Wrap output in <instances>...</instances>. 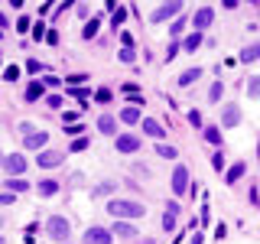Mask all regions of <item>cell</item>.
I'll return each instance as SVG.
<instances>
[{
  "label": "cell",
  "instance_id": "obj_23",
  "mask_svg": "<svg viewBox=\"0 0 260 244\" xmlns=\"http://www.w3.org/2000/svg\"><path fill=\"white\" fill-rule=\"evenodd\" d=\"M205 140L211 146H221V130H218V127H205Z\"/></svg>",
  "mask_w": 260,
  "mask_h": 244
},
{
  "label": "cell",
  "instance_id": "obj_24",
  "mask_svg": "<svg viewBox=\"0 0 260 244\" xmlns=\"http://www.w3.org/2000/svg\"><path fill=\"white\" fill-rule=\"evenodd\" d=\"M221 95H224V85H221V81H215V85L208 88V101H211V104L221 101Z\"/></svg>",
  "mask_w": 260,
  "mask_h": 244
},
{
  "label": "cell",
  "instance_id": "obj_11",
  "mask_svg": "<svg viewBox=\"0 0 260 244\" xmlns=\"http://www.w3.org/2000/svg\"><path fill=\"white\" fill-rule=\"evenodd\" d=\"M62 160H65V153H55V150H43V153H39V166H43V169L59 166Z\"/></svg>",
  "mask_w": 260,
  "mask_h": 244
},
{
  "label": "cell",
  "instance_id": "obj_44",
  "mask_svg": "<svg viewBox=\"0 0 260 244\" xmlns=\"http://www.w3.org/2000/svg\"><path fill=\"white\" fill-rule=\"evenodd\" d=\"M78 120V111H65V124H75Z\"/></svg>",
  "mask_w": 260,
  "mask_h": 244
},
{
  "label": "cell",
  "instance_id": "obj_2",
  "mask_svg": "<svg viewBox=\"0 0 260 244\" xmlns=\"http://www.w3.org/2000/svg\"><path fill=\"white\" fill-rule=\"evenodd\" d=\"M46 231H49V238L52 241H69V234H72V225H69V218H62V215H52L46 222Z\"/></svg>",
  "mask_w": 260,
  "mask_h": 244
},
{
  "label": "cell",
  "instance_id": "obj_4",
  "mask_svg": "<svg viewBox=\"0 0 260 244\" xmlns=\"http://www.w3.org/2000/svg\"><path fill=\"white\" fill-rule=\"evenodd\" d=\"M4 169H7L13 179L23 176V173H26V157H23V153H10V157L4 160Z\"/></svg>",
  "mask_w": 260,
  "mask_h": 244
},
{
  "label": "cell",
  "instance_id": "obj_26",
  "mask_svg": "<svg viewBox=\"0 0 260 244\" xmlns=\"http://www.w3.org/2000/svg\"><path fill=\"white\" fill-rule=\"evenodd\" d=\"M156 153H159V157H166V160H176L179 157V150H176V146H169V143H159Z\"/></svg>",
  "mask_w": 260,
  "mask_h": 244
},
{
  "label": "cell",
  "instance_id": "obj_51",
  "mask_svg": "<svg viewBox=\"0 0 260 244\" xmlns=\"http://www.w3.org/2000/svg\"><path fill=\"white\" fill-rule=\"evenodd\" d=\"M0 33H4V29H0Z\"/></svg>",
  "mask_w": 260,
  "mask_h": 244
},
{
  "label": "cell",
  "instance_id": "obj_47",
  "mask_svg": "<svg viewBox=\"0 0 260 244\" xmlns=\"http://www.w3.org/2000/svg\"><path fill=\"white\" fill-rule=\"evenodd\" d=\"M0 228H4V218H0Z\"/></svg>",
  "mask_w": 260,
  "mask_h": 244
},
{
  "label": "cell",
  "instance_id": "obj_40",
  "mask_svg": "<svg viewBox=\"0 0 260 244\" xmlns=\"http://www.w3.org/2000/svg\"><path fill=\"white\" fill-rule=\"evenodd\" d=\"M94 192H98V195H108V192H114V182H104V186H98Z\"/></svg>",
  "mask_w": 260,
  "mask_h": 244
},
{
  "label": "cell",
  "instance_id": "obj_43",
  "mask_svg": "<svg viewBox=\"0 0 260 244\" xmlns=\"http://www.w3.org/2000/svg\"><path fill=\"white\" fill-rule=\"evenodd\" d=\"M46 43H49V46H55V43H59V33H55V29H49V36H46Z\"/></svg>",
  "mask_w": 260,
  "mask_h": 244
},
{
  "label": "cell",
  "instance_id": "obj_39",
  "mask_svg": "<svg viewBox=\"0 0 260 244\" xmlns=\"http://www.w3.org/2000/svg\"><path fill=\"white\" fill-rule=\"evenodd\" d=\"M211 166H215V169L224 166V157H221V153H211Z\"/></svg>",
  "mask_w": 260,
  "mask_h": 244
},
{
  "label": "cell",
  "instance_id": "obj_38",
  "mask_svg": "<svg viewBox=\"0 0 260 244\" xmlns=\"http://www.w3.org/2000/svg\"><path fill=\"white\" fill-rule=\"evenodd\" d=\"M46 104H49V108H62V98H59V95H49Z\"/></svg>",
  "mask_w": 260,
  "mask_h": 244
},
{
  "label": "cell",
  "instance_id": "obj_50",
  "mask_svg": "<svg viewBox=\"0 0 260 244\" xmlns=\"http://www.w3.org/2000/svg\"><path fill=\"white\" fill-rule=\"evenodd\" d=\"M257 153H260V143H257Z\"/></svg>",
  "mask_w": 260,
  "mask_h": 244
},
{
  "label": "cell",
  "instance_id": "obj_25",
  "mask_svg": "<svg viewBox=\"0 0 260 244\" xmlns=\"http://www.w3.org/2000/svg\"><path fill=\"white\" fill-rule=\"evenodd\" d=\"M247 95L254 98V101L260 98V75H250V81H247Z\"/></svg>",
  "mask_w": 260,
  "mask_h": 244
},
{
  "label": "cell",
  "instance_id": "obj_8",
  "mask_svg": "<svg viewBox=\"0 0 260 244\" xmlns=\"http://www.w3.org/2000/svg\"><path fill=\"white\" fill-rule=\"evenodd\" d=\"M211 20H215V10H211V7H199V13H195L192 26L199 29V33H205V29L211 26Z\"/></svg>",
  "mask_w": 260,
  "mask_h": 244
},
{
  "label": "cell",
  "instance_id": "obj_31",
  "mask_svg": "<svg viewBox=\"0 0 260 244\" xmlns=\"http://www.w3.org/2000/svg\"><path fill=\"white\" fill-rule=\"evenodd\" d=\"M16 29H20V33H32V20H29V16H20V20H16Z\"/></svg>",
  "mask_w": 260,
  "mask_h": 244
},
{
  "label": "cell",
  "instance_id": "obj_10",
  "mask_svg": "<svg viewBox=\"0 0 260 244\" xmlns=\"http://www.w3.org/2000/svg\"><path fill=\"white\" fill-rule=\"evenodd\" d=\"M98 130H101L104 137H114V140H117V120L108 117V114H101V117H98Z\"/></svg>",
  "mask_w": 260,
  "mask_h": 244
},
{
  "label": "cell",
  "instance_id": "obj_48",
  "mask_svg": "<svg viewBox=\"0 0 260 244\" xmlns=\"http://www.w3.org/2000/svg\"><path fill=\"white\" fill-rule=\"evenodd\" d=\"M0 244H7V241H4V238H0Z\"/></svg>",
  "mask_w": 260,
  "mask_h": 244
},
{
  "label": "cell",
  "instance_id": "obj_20",
  "mask_svg": "<svg viewBox=\"0 0 260 244\" xmlns=\"http://www.w3.org/2000/svg\"><path fill=\"white\" fill-rule=\"evenodd\" d=\"M199 46H202V33H192V36L182 39V52H195Z\"/></svg>",
  "mask_w": 260,
  "mask_h": 244
},
{
  "label": "cell",
  "instance_id": "obj_42",
  "mask_svg": "<svg viewBox=\"0 0 260 244\" xmlns=\"http://www.w3.org/2000/svg\"><path fill=\"white\" fill-rule=\"evenodd\" d=\"M166 215H179V202H166Z\"/></svg>",
  "mask_w": 260,
  "mask_h": 244
},
{
  "label": "cell",
  "instance_id": "obj_27",
  "mask_svg": "<svg viewBox=\"0 0 260 244\" xmlns=\"http://www.w3.org/2000/svg\"><path fill=\"white\" fill-rule=\"evenodd\" d=\"M39 192H43V195H55V192H59V182H55V179H46V182H39Z\"/></svg>",
  "mask_w": 260,
  "mask_h": 244
},
{
  "label": "cell",
  "instance_id": "obj_36",
  "mask_svg": "<svg viewBox=\"0 0 260 244\" xmlns=\"http://www.w3.org/2000/svg\"><path fill=\"white\" fill-rule=\"evenodd\" d=\"M162 228H166V231H173V228H176V215H162Z\"/></svg>",
  "mask_w": 260,
  "mask_h": 244
},
{
  "label": "cell",
  "instance_id": "obj_1",
  "mask_svg": "<svg viewBox=\"0 0 260 244\" xmlns=\"http://www.w3.org/2000/svg\"><path fill=\"white\" fill-rule=\"evenodd\" d=\"M108 211L117 218V222H127V218H140L143 211H146V205L130 202V199H114V202H108Z\"/></svg>",
  "mask_w": 260,
  "mask_h": 244
},
{
  "label": "cell",
  "instance_id": "obj_46",
  "mask_svg": "<svg viewBox=\"0 0 260 244\" xmlns=\"http://www.w3.org/2000/svg\"><path fill=\"white\" fill-rule=\"evenodd\" d=\"M75 98H78L81 104H85V101H88V92H85V88H75Z\"/></svg>",
  "mask_w": 260,
  "mask_h": 244
},
{
  "label": "cell",
  "instance_id": "obj_15",
  "mask_svg": "<svg viewBox=\"0 0 260 244\" xmlns=\"http://www.w3.org/2000/svg\"><path fill=\"white\" fill-rule=\"evenodd\" d=\"M238 59H241V62H257V59H260V43H250L247 49H241Z\"/></svg>",
  "mask_w": 260,
  "mask_h": 244
},
{
  "label": "cell",
  "instance_id": "obj_32",
  "mask_svg": "<svg viewBox=\"0 0 260 244\" xmlns=\"http://www.w3.org/2000/svg\"><path fill=\"white\" fill-rule=\"evenodd\" d=\"M117 59H120V62H134V59H137V49H120Z\"/></svg>",
  "mask_w": 260,
  "mask_h": 244
},
{
  "label": "cell",
  "instance_id": "obj_22",
  "mask_svg": "<svg viewBox=\"0 0 260 244\" xmlns=\"http://www.w3.org/2000/svg\"><path fill=\"white\" fill-rule=\"evenodd\" d=\"M199 75H202V69H185L182 75H179V85H182V88H185V85H192V81L199 78Z\"/></svg>",
  "mask_w": 260,
  "mask_h": 244
},
{
  "label": "cell",
  "instance_id": "obj_3",
  "mask_svg": "<svg viewBox=\"0 0 260 244\" xmlns=\"http://www.w3.org/2000/svg\"><path fill=\"white\" fill-rule=\"evenodd\" d=\"M176 13H182V0H169V4H159L156 10H153L150 23H166V20H173Z\"/></svg>",
  "mask_w": 260,
  "mask_h": 244
},
{
  "label": "cell",
  "instance_id": "obj_34",
  "mask_svg": "<svg viewBox=\"0 0 260 244\" xmlns=\"http://www.w3.org/2000/svg\"><path fill=\"white\" fill-rule=\"evenodd\" d=\"M65 81H69L72 88H78V85H85V81H88V75H69V78H65Z\"/></svg>",
  "mask_w": 260,
  "mask_h": 244
},
{
  "label": "cell",
  "instance_id": "obj_9",
  "mask_svg": "<svg viewBox=\"0 0 260 244\" xmlns=\"http://www.w3.org/2000/svg\"><path fill=\"white\" fill-rule=\"evenodd\" d=\"M46 143H49L46 130H32V134H26V150H43Z\"/></svg>",
  "mask_w": 260,
  "mask_h": 244
},
{
  "label": "cell",
  "instance_id": "obj_14",
  "mask_svg": "<svg viewBox=\"0 0 260 244\" xmlns=\"http://www.w3.org/2000/svg\"><path fill=\"white\" fill-rule=\"evenodd\" d=\"M120 120H124V124H140V108H137V104H127L124 111H120Z\"/></svg>",
  "mask_w": 260,
  "mask_h": 244
},
{
  "label": "cell",
  "instance_id": "obj_35",
  "mask_svg": "<svg viewBox=\"0 0 260 244\" xmlns=\"http://www.w3.org/2000/svg\"><path fill=\"white\" fill-rule=\"evenodd\" d=\"M94 101H101V104H108V101H111V92H108V88H101V92H98V95H94Z\"/></svg>",
  "mask_w": 260,
  "mask_h": 244
},
{
  "label": "cell",
  "instance_id": "obj_17",
  "mask_svg": "<svg viewBox=\"0 0 260 244\" xmlns=\"http://www.w3.org/2000/svg\"><path fill=\"white\" fill-rule=\"evenodd\" d=\"M43 92H46L43 81H29V85H26V101H39V98H43Z\"/></svg>",
  "mask_w": 260,
  "mask_h": 244
},
{
  "label": "cell",
  "instance_id": "obj_21",
  "mask_svg": "<svg viewBox=\"0 0 260 244\" xmlns=\"http://www.w3.org/2000/svg\"><path fill=\"white\" fill-rule=\"evenodd\" d=\"M7 192H26L29 189V182H26V179H7Z\"/></svg>",
  "mask_w": 260,
  "mask_h": 244
},
{
  "label": "cell",
  "instance_id": "obj_5",
  "mask_svg": "<svg viewBox=\"0 0 260 244\" xmlns=\"http://www.w3.org/2000/svg\"><path fill=\"white\" fill-rule=\"evenodd\" d=\"M114 146H117V153H137V150H140V137H134V134H117Z\"/></svg>",
  "mask_w": 260,
  "mask_h": 244
},
{
  "label": "cell",
  "instance_id": "obj_12",
  "mask_svg": "<svg viewBox=\"0 0 260 244\" xmlns=\"http://www.w3.org/2000/svg\"><path fill=\"white\" fill-rule=\"evenodd\" d=\"M143 134H146V137H153V140H162V137H166V130H162L153 117H146V120H143Z\"/></svg>",
  "mask_w": 260,
  "mask_h": 244
},
{
  "label": "cell",
  "instance_id": "obj_45",
  "mask_svg": "<svg viewBox=\"0 0 260 244\" xmlns=\"http://www.w3.org/2000/svg\"><path fill=\"white\" fill-rule=\"evenodd\" d=\"M0 205H13V192H4V195H0Z\"/></svg>",
  "mask_w": 260,
  "mask_h": 244
},
{
  "label": "cell",
  "instance_id": "obj_16",
  "mask_svg": "<svg viewBox=\"0 0 260 244\" xmlns=\"http://www.w3.org/2000/svg\"><path fill=\"white\" fill-rule=\"evenodd\" d=\"M247 173V166L244 163H234V166H228V173H224V182H238V179Z\"/></svg>",
  "mask_w": 260,
  "mask_h": 244
},
{
  "label": "cell",
  "instance_id": "obj_6",
  "mask_svg": "<svg viewBox=\"0 0 260 244\" xmlns=\"http://www.w3.org/2000/svg\"><path fill=\"white\" fill-rule=\"evenodd\" d=\"M173 192L176 195H185V192H189V169H185V166H176L173 169Z\"/></svg>",
  "mask_w": 260,
  "mask_h": 244
},
{
  "label": "cell",
  "instance_id": "obj_19",
  "mask_svg": "<svg viewBox=\"0 0 260 244\" xmlns=\"http://www.w3.org/2000/svg\"><path fill=\"white\" fill-rule=\"evenodd\" d=\"M98 29H101V20H98V16H91V20L85 23V29H81V36H85V39H94Z\"/></svg>",
  "mask_w": 260,
  "mask_h": 244
},
{
  "label": "cell",
  "instance_id": "obj_7",
  "mask_svg": "<svg viewBox=\"0 0 260 244\" xmlns=\"http://www.w3.org/2000/svg\"><path fill=\"white\" fill-rule=\"evenodd\" d=\"M114 241V231L108 228H88L85 231V244H111Z\"/></svg>",
  "mask_w": 260,
  "mask_h": 244
},
{
  "label": "cell",
  "instance_id": "obj_37",
  "mask_svg": "<svg viewBox=\"0 0 260 244\" xmlns=\"http://www.w3.org/2000/svg\"><path fill=\"white\" fill-rule=\"evenodd\" d=\"M189 124L192 127H202V114L199 111H189Z\"/></svg>",
  "mask_w": 260,
  "mask_h": 244
},
{
  "label": "cell",
  "instance_id": "obj_29",
  "mask_svg": "<svg viewBox=\"0 0 260 244\" xmlns=\"http://www.w3.org/2000/svg\"><path fill=\"white\" fill-rule=\"evenodd\" d=\"M20 78V69H16V65H7L4 69V81H16Z\"/></svg>",
  "mask_w": 260,
  "mask_h": 244
},
{
  "label": "cell",
  "instance_id": "obj_13",
  "mask_svg": "<svg viewBox=\"0 0 260 244\" xmlns=\"http://www.w3.org/2000/svg\"><path fill=\"white\" fill-rule=\"evenodd\" d=\"M238 124H241V111L234 108V104H231V108H224V114H221V127H238Z\"/></svg>",
  "mask_w": 260,
  "mask_h": 244
},
{
  "label": "cell",
  "instance_id": "obj_28",
  "mask_svg": "<svg viewBox=\"0 0 260 244\" xmlns=\"http://www.w3.org/2000/svg\"><path fill=\"white\" fill-rule=\"evenodd\" d=\"M124 23H127V10H120V7H117L114 16H111V26H124Z\"/></svg>",
  "mask_w": 260,
  "mask_h": 244
},
{
  "label": "cell",
  "instance_id": "obj_49",
  "mask_svg": "<svg viewBox=\"0 0 260 244\" xmlns=\"http://www.w3.org/2000/svg\"><path fill=\"white\" fill-rule=\"evenodd\" d=\"M4 160H7V157H0V163H4Z\"/></svg>",
  "mask_w": 260,
  "mask_h": 244
},
{
  "label": "cell",
  "instance_id": "obj_33",
  "mask_svg": "<svg viewBox=\"0 0 260 244\" xmlns=\"http://www.w3.org/2000/svg\"><path fill=\"white\" fill-rule=\"evenodd\" d=\"M43 36H49V29L43 23H32V39H43Z\"/></svg>",
  "mask_w": 260,
  "mask_h": 244
},
{
  "label": "cell",
  "instance_id": "obj_18",
  "mask_svg": "<svg viewBox=\"0 0 260 244\" xmlns=\"http://www.w3.org/2000/svg\"><path fill=\"white\" fill-rule=\"evenodd\" d=\"M111 231H114V234H120V238H134V234H137V228L130 225V222H117V225L111 228Z\"/></svg>",
  "mask_w": 260,
  "mask_h": 244
},
{
  "label": "cell",
  "instance_id": "obj_30",
  "mask_svg": "<svg viewBox=\"0 0 260 244\" xmlns=\"http://www.w3.org/2000/svg\"><path fill=\"white\" fill-rule=\"evenodd\" d=\"M78 150H88V137H75L72 140V153H78Z\"/></svg>",
  "mask_w": 260,
  "mask_h": 244
},
{
  "label": "cell",
  "instance_id": "obj_41",
  "mask_svg": "<svg viewBox=\"0 0 260 244\" xmlns=\"http://www.w3.org/2000/svg\"><path fill=\"white\" fill-rule=\"evenodd\" d=\"M169 33H173V39H179V33H182V20H176L173 26H169Z\"/></svg>",
  "mask_w": 260,
  "mask_h": 244
}]
</instances>
